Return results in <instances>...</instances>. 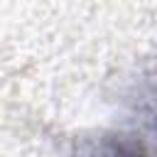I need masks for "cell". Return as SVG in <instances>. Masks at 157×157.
I'll use <instances>...</instances> for the list:
<instances>
[{"instance_id":"1","label":"cell","mask_w":157,"mask_h":157,"mask_svg":"<svg viewBox=\"0 0 157 157\" xmlns=\"http://www.w3.org/2000/svg\"><path fill=\"white\" fill-rule=\"evenodd\" d=\"M71 157H157L152 155L145 142L128 135H101L76 145Z\"/></svg>"},{"instance_id":"2","label":"cell","mask_w":157,"mask_h":157,"mask_svg":"<svg viewBox=\"0 0 157 157\" xmlns=\"http://www.w3.org/2000/svg\"><path fill=\"white\" fill-rule=\"evenodd\" d=\"M142 98L150 103V115H152V123L157 125V71L145 81V93Z\"/></svg>"}]
</instances>
